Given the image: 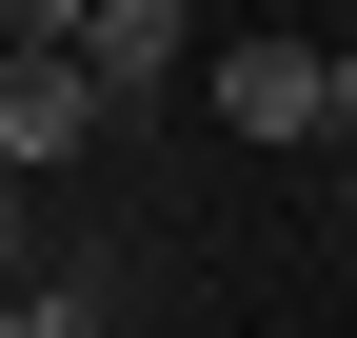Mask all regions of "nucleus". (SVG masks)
<instances>
[{
  "mask_svg": "<svg viewBox=\"0 0 357 338\" xmlns=\"http://www.w3.org/2000/svg\"><path fill=\"white\" fill-rule=\"evenodd\" d=\"M218 119H238V140H337V60L318 40H218Z\"/></svg>",
  "mask_w": 357,
  "mask_h": 338,
  "instance_id": "nucleus-1",
  "label": "nucleus"
},
{
  "mask_svg": "<svg viewBox=\"0 0 357 338\" xmlns=\"http://www.w3.org/2000/svg\"><path fill=\"white\" fill-rule=\"evenodd\" d=\"M100 80H79V40H0V159H79V140H100Z\"/></svg>",
  "mask_w": 357,
  "mask_h": 338,
  "instance_id": "nucleus-2",
  "label": "nucleus"
},
{
  "mask_svg": "<svg viewBox=\"0 0 357 338\" xmlns=\"http://www.w3.org/2000/svg\"><path fill=\"white\" fill-rule=\"evenodd\" d=\"M178 60H199V0H79V80L100 100H159Z\"/></svg>",
  "mask_w": 357,
  "mask_h": 338,
  "instance_id": "nucleus-3",
  "label": "nucleus"
},
{
  "mask_svg": "<svg viewBox=\"0 0 357 338\" xmlns=\"http://www.w3.org/2000/svg\"><path fill=\"white\" fill-rule=\"evenodd\" d=\"M0 338H100V279H0Z\"/></svg>",
  "mask_w": 357,
  "mask_h": 338,
  "instance_id": "nucleus-4",
  "label": "nucleus"
},
{
  "mask_svg": "<svg viewBox=\"0 0 357 338\" xmlns=\"http://www.w3.org/2000/svg\"><path fill=\"white\" fill-rule=\"evenodd\" d=\"M0 40H79V0H0Z\"/></svg>",
  "mask_w": 357,
  "mask_h": 338,
  "instance_id": "nucleus-5",
  "label": "nucleus"
},
{
  "mask_svg": "<svg viewBox=\"0 0 357 338\" xmlns=\"http://www.w3.org/2000/svg\"><path fill=\"white\" fill-rule=\"evenodd\" d=\"M0 279H20V179H0Z\"/></svg>",
  "mask_w": 357,
  "mask_h": 338,
  "instance_id": "nucleus-6",
  "label": "nucleus"
},
{
  "mask_svg": "<svg viewBox=\"0 0 357 338\" xmlns=\"http://www.w3.org/2000/svg\"><path fill=\"white\" fill-rule=\"evenodd\" d=\"M337 140H357V40H337Z\"/></svg>",
  "mask_w": 357,
  "mask_h": 338,
  "instance_id": "nucleus-7",
  "label": "nucleus"
},
{
  "mask_svg": "<svg viewBox=\"0 0 357 338\" xmlns=\"http://www.w3.org/2000/svg\"><path fill=\"white\" fill-rule=\"evenodd\" d=\"M337 219H357V179H337Z\"/></svg>",
  "mask_w": 357,
  "mask_h": 338,
  "instance_id": "nucleus-8",
  "label": "nucleus"
}]
</instances>
